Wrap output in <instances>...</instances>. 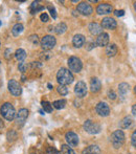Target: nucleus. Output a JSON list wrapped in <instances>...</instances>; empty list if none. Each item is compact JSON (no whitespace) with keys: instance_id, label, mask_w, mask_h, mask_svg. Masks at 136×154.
Returning a JSON list of instances; mask_svg holds the SVG:
<instances>
[{"instance_id":"obj_1","label":"nucleus","mask_w":136,"mask_h":154,"mask_svg":"<svg viewBox=\"0 0 136 154\" xmlns=\"http://www.w3.org/2000/svg\"><path fill=\"white\" fill-rule=\"evenodd\" d=\"M73 80H74V78H73L72 72H71L69 69L62 67V68H60L59 70H58L57 81L60 85H64V86L69 85V84L72 83Z\"/></svg>"},{"instance_id":"obj_2","label":"nucleus","mask_w":136,"mask_h":154,"mask_svg":"<svg viewBox=\"0 0 136 154\" xmlns=\"http://www.w3.org/2000/svg\"><path fill=\"white\" fill-rule=\"evenodd\" d=\"M0 113L1 116L5 119L6 121H13L15 118H16V111H15L14 106L11 103H4L3 105L0 108Z\"/></svg>"},{"instance_id":"obj_3","label":"nucleus","mask_w":136,"mask_h":154,"mask_svg":"<svg viewBox=\"0 0 136 154\" xmlns=\"http://www.w3.org/2000/svg\"><path fill=\"white\" fill-rule=\"evenodd\" d=\"M111 143L114 148L118 149L125 143V133L122 130H116L111 134Z\"/></svg>"},{"instance_id":"obj_4","label":"nucleus","mask_w":136,"mask_h":154,"mask_svg":"<svg viewBox=\"0 0 136 154\" xmlns=\"http://www.w3.org/2000/svg\"><path fill=\"white\" fill-rule=\"evenodd\" d=\"M68 67L69 70L73 71V72H80L83 68V63H82L81 59L77 57H70L68 59Z\"/></svg>"},{"instance_id":"obj_5","label":"nucleus","mask_w":136,"mask_h":154,"mask_svg":"<svg viewBox=\"0 0 136 154\" xmlns=\"http://www.w3.org/2000/svg\"><path fill=\"white\" fill-rule=\"evenodd\" d=\"M84 129L86 132H88L89 134H98L101 132L102 127H101L100 124L92 122L91 120H87L84 123Z\"/></svg>"},{"instance_id":"obj_6","label":"nucleus","mask_w":136,"mask_h":154,"mask_svg":"<svg viewBox=\"0 0 136 154\" xmlns=\"http://www.w3.org/2000/svg\"><path fill=\"white\" fill-rule=\"evenodd\" d=\"M40 43H41V46H42V48L44 49V51H50V49H53V47L56 46L57 41H56L55 37L50 36V35H47V36H44L41 39Z\"/></svg>"},{"instance_id":"obj_7","label":"nucleus","mask_w":136,"mask_h":154,"mask_svg":"<svg viewBox=\"0 0 136 154\" xmlns=\"http://www.w3.org/2000/svg\"><path fill=\"white\" fill-rule=\"evenodd\" d=\"M8 90L15 97H19L22 92V88H21L20 84L16 81V80H10L8 81Z\"/></svg>"},{"instance_id":"obj_8","label":"nucleus","mask_w":136,"mask_h":154,"mask_svg":"<svg viewBox=\"0 0 136 154\" xmlns=\"http://www.w3.org/2000/svg\"><path fill=\"white\" fill-rule=\"evenodd\" d=\"M77 10L80 14L84 15V16H89L93 12V8H92V6L88 2H81V3H79Z\"/></svg>"},{"instance_id":"obj_9","label":"nucleus","mask_w":136,"mask_h":154,"mask_svg":"<svg viewBox=\"0 0 136 154\" xmlns=\"http://www.w3.org/2000/svg\"><path fill=\"white\" fill-rule=\"evenodd\" d=\"M27 118H29V110L22 108L19 110V112L16 114V123L18 126H23L24 123L26 122Z\"/></svg>"},{"instance_id":"obj_10","label":"nucleus","mask_w":136,"mask_h":154,"mask_svg":"<svg viewBox=\"0 0 136 154\" xmlns=\"http://www.w3.org/2000/svg\"><path fill=\"white\" fill-rule=\"evenodd\" d=\"M65 140L67 142L68 146H70L71 148L72 147H77L79 145V136L72 131H69L65 134Z\"/></svg>"},{"instance_id":"obj_11","label":"nucleus","mask_w":136,"mask_h":154,"mask_svg":"<svg viewBox=\"0 0 136 154\" xmlns=\"http://www.w3.org/2000/svg\"><path fill=\"white\" fill-rule=\"evenodd\" d=\"M95 110L101 116H108L110 114V107L105 102H100V103L96 105Z\"/></svg>"},{"instance_id":"obj_12","label":"nucleus","mask_w":136,"mask_h":154,"mask_svg":"<svg viewBox=\"0 0 136 154\" xmlns=\"http://www.w3.org/2000/svg\"><path fill=\"white\" fill-rule=\"evenodd\" d=\"M102 27L105 29H115L117 26V23H116L115 19L111 18V17H106L102 20Z\"/></svg>"},{"instance_id":"obj_13","label":"nucleus","mask_w":136,"mask_h":154,"mask_svg":"<svg viewBox=\"0 0 136 154\" xmlns=\"http://www.w3.org/2000/svg\"><path fill=\"white\" fill-rule=\"evenodd\" d=\"M74 93L79 97H84L87 94V86L83 81H80L77 83V85L74 87Z\"/></svg>"},{"instance_id":"obj_14","label":"nucleus","mask_w":136,"mask_h":154,"mask_svg":"<svg viewBox=\"0 0 136 154\" xmlns=\"http://www.w3.org/2000/svg\"><path fill=\"white\" fill-rule=\"evenodd\" d=\"M112 11H113V8H112V5L109 3H101V4H98V8H96V12H98V15L111 14Z\"/></svg>"},{"instance_id":"obj_15","label":"nucleus","mask_w":136,"mask_h":154,"mask_svg":"<svg viewBox=\"0 0 136 154\" xmlns=\"http://www.w3.org/2000/svg\"><path fill=\"white\" fill-rule=\"evenodd\" d=\"M108 43H109V35L106 32H102L101 35H98V37L96 38V45L98 46H107Z\"/></svg>"},{"instance_id":"obj_16","label":"nucleus","mask_w":136,"mask_h":154,"mask_svg":"<svg viewBox=\"0 0 136 154\" xmlns=\"http://www.w3.org/2000/svg\"><path fill=\"white\" fill-rule=\"evenodd\" d=\"M102 88V82L98 78H92L90 81V90L92 92H98Z\"/></svg>"},{"instance_id":"obj_17","label":"nucleus","mask_w":136,"mask_h":154,"mask_svg":"<svg viewBox=\"0 0 136 154\" xmlns=\"http://www.w3.org/2000/svg\"><path fill=\"white\" fill-rule=\"evenodd\" d=\"M84 43H85V37H84L83 35L77 34V35H75V36L73 37L72 44H73V46H74V47H77V48H80V47L83 46Z\"/></svg>"},{"instance_id":"obj_18","label":"nucleus","mask_w":136,"mask_h":154,"mask_svg":"<svg viewBox=\"0 0 136 154\" xmlns=\"http://www.w3.org/2000/svg\"><path fill=\"white\" fill-rule=\"evenodd\" d=\"M88 29H89V32H91L92 35H101L103 32L102 25L98 24V23H95V22L90 23L89 26H88Z\"/></svg>"},{"instance_id":"obj_19","label":"nucleus","mask_w":136,"mask_h":154,"mask_svg":"<svg viewBox=\"0 0 136 154\" xmlns=\"http://www.w3.org/2000/svg\"><path fill=\"white\" fill-rule=\"evenodd\" d=\"M101 150L98 148V146L96 145H91V146L87 147L86 149L83 150V154H100Z\"/></svg>"},{"instance_id":"obj_20","label":"nucleus","mask_w":136,"mask_h":154,"mask_svg":"<svg viewBox=\"0 0 136 154\" xmlns=\"http://www.w3.org/2000/svg\"><path fill=\"white\" fill-rule=\"evenodd\" d=\"M117 54V46L116 44H109L106 47V55L108 57H114Z\"/></svg>"},{"instance_id":"obj_21","label":"nucleus","mask_w":136,"mask_h":154,"mask_svg":"<svg viewBox=\"0 0 136 154\" xmlns=\"http://www.w3.org/2000/svg\"><path fill=\"white\" fill-rule=\"evenodd\" d=\"M118 91H119V97H122L124 99L127 95V93L129 92V84L127 83H122L118 86Z\"/></svg>"},{"instance_id":"obj_22","label":"nucleus","mask_w":136,"mask_h":154,"mask_svg":"<svg viewBox=\"0 0 136 154\" xmlns=\"http://www.w3.org/2000/svg\"><path fill=\"white\" fill-rule=\"evenodd\" d=\"M132 124H133V120L131 119V116H125L122 120V122H120V127L122 129H128V128H130L132 126Z\"/></svg>"},{"instance_id":"obj_23","label":"nucleus","mask_w":136,"mask_h":154,"mask_svg":"<svg viewBox=\"0 0 136 154\" xmlns=\"http://www.w3.org/2000/svg\"><path fill=\"white\" fill-rule=\"evenodd\" d=\"M15 58H16L19 62H23L25 60V58H26V53H25V51L22 48L17 49L16 53H15Z\"/></svg>"},{"instance_id":"obj_24","label":"nucleus","mask_w":136,"mask_h":154,"mask_svg":"<svg viewBox=\"0 0 136 154\" xmlns=\"http://www.w3.org/2000/svg\"><path fill=\"white\" fill-rule=\"evenodd\" d=\"M23 29H24V27H23V25L21 24V23H17V24H15L14 26H13V29H12L13 36L18 37L19 35H20L21 32H23Z\"/></svg>"},{"instance_id":"obj_25","label":"nucleus","mask_w":136,"mask_h":154,"mask_svg":"<svg viewBox=\"0 0 136 154\" xmlns=\"http://www.w3.org/2000/svg\"><path fill=\"white\" fill-rule=\"evenodd\" d=\"M66 31H67V25L65 24L64 22H61L55 27V32H57L58 35H62L64 34Z\"/></svg>"},{"instance_id":"obj_26","label":"nucleus","mask_w":136,"mask_h":154,"mask_svg":"<svg viewBox=\"0 0 136 154\" xmlns=\"http://www.w3.org/2000/svg\"><path fill=\"white\" fill-rule=\"evenodd\" d=\"M65 105H66V101H65V100H58V101H55L53 103V106L56 108V109H58V110L63 109V108L65 107Z\"/></svg>"},{"instance_id":"obj_27","label":"nucleus","mask_w":136,"mask_h":154,"mask_svg":"<svg viewBox=\"0 0 136 154\" xmlns=\"http://www.w3.org/2000/svg\"><path fill=\"white\" fill-rule=\"evenodd\" d=\"M41 105H42V108L44 109L45 112H47V113H51V112H53V105H51L49 102L43 101L42 103H41Z\"/></svg>"},{"instance_id":"obj_28","label":"nucleus","mask_w":136,"mask_h":154,"mask_svg":"<svg viewBox=\"0 0 136 154\" xmlns=\"http://www.w3.org/2000/svg\"><path fill=\"white\" fill-rule=\"evenodd\" d=\"M61 153L62 154H75L70 146L68 145H62L61 146Z\"/></svg>"},{"instance_id":"obj_29","label":"nucleus","mask_w":136,"mask_h":154,"mask_svg":"<svg viewBox=\"0 0 136 154\" xmlns=\"http://www.w3.org/2000/svg\"><path fill=\"white\" fill-rule=\"evenodd\" d=\"M17 136H18V134H17V132L15 130H11V131H8L6 133V138H8V142H14L17 138Z\"/></svg>"},{"instance_id":"obj_30","label":"nucleus","mask_w":136,"mask_h":154,"mask_svg":"<svg viewBox=\"0 0 136 154\" xmlns=\"http://www.w3.org/2000/svg\"><path fill=\"white\" fill-rule=\"evenodd\" d=\"M44 10L43 6H41L39 4V2H33V4L31 5V11H32V14H35V13L39 12V11H42Z\"/></svg>"},{"instance_id":"obj_31","label":"nucleus","mask_w":136,"mask_h":154,"mask_svg":"<svg viewBox=\"0 0 136 154\" xmlns=\"http://www.w3.org/2000/svg\"><path fill=\"white\" fill-rule=\"evenodd\" d=\"M58 92L61 95H66L68 93V88L64 85H59V87H58Z\"/></svg>"},{"instance_id":"obj_32","label":"nucleus","mask_w":136,"mask_h":154,"mask_svg":"<svg viewBox=\"0 0 136 154\" xmlns=\"http://www.w3.org/2000/svg\"><path fill=\"white\" fill-rule=\"evenodd\" d=\"M47 8H48V11H49V13H50L51 17H53V19H57V12H56L55 6L48 5V6H47Z\"/></svg>"},{"instance_id":"obj_33","label":"nucleus","mask_w":136,"mask_h":154,"mask_svg":"<svg viewBox=\"0 0 136 154\" xmlns=\"http://www.w3.org/2000/svg\"><path fill=\"white\" fill-rule=\"evenodd\" d=\"M46 154H61V152L58 151L56 148H53V147H48L46 150Z\"/></svg>"},{"instance_id":"obj_34","label":"nucleus","mask_w":136,"mask_h":154,"mask_svg":"<svg viewBox=\"0 0 136 154\" xmlns=\"http://www.w3.org/2000/svg\"><path fill=\"white\" fill-rule=\"evenodd\" d=\"M26 69H27V64H25L24 62L19 63V70H20L21 72H25Z\"/></svg>"},{"instance_id":"obj_35","label":"nucleus","mask_w":136,"mask_h":154,"mask_svg":"<svg viewBox=\"0 0 136 154\" xmlns=\"http://www.w3.org/2000/svg\"><path fill=\"white\" fill-rule=\"evenodd\" d=\"M11 57H12V51H11L10 48L5 49V51H4V58H5L6 60H10Z\"/></svg>"},{"instance_id":"obj_36","label":"nucleus","mask_w":136,"mask_h":154,"mask_svg":"<svg viewBox=\"0 0 136 154\" xmlns=\"http://www.w3.org/2000/svg\"><path fill=\"white\" fill-rule=\"evenodd\" d=\"M40 19H41V21H43V22H47V21L49 20L48 15H47L46 13H42L40 16Z\"/></svg>"},{"instance_id":"obj_37","label":"nucleus","mask_w":136,"mask_h":154,"mask_svg":"<svg viewBox=\"0 0 136 154\" xmlns=\"http://www.w3.org/2000/svg\"><path fill=\"white\" fill-rule=\"evenodd\" d=\"M131 143H132V146L136 148V130L132 133V136H131Z\"/></svg>"},{"instance_id":"obj_38","label":"nucleus","mask_w":136,"mask_h":154,"mask_svg":"<svg viewBox=\"0 0 136 154\" xmlns=\"http://www.w3.org/2000/svg\"><path fill=\"white\" fill-rule=\"evenodd\" d=\"M114 15H115L116 17H122L125 15V11L124 10H116L115 12H114Z\"/></svg>"},{"instance_id":"obj_39","label":"nucleus","mask_w":136,"mask_h":154,"mask_svg":"<svg viewBox=\"0 0 136 154\" xmlns=\"http://www.w3.org/2000/svg\"><path fill=\"white\" fill-rule=\"evenodd\" d=\"M93 47H95V43L94 42H89L86 44V49H87V51H91Z\"/></svg>"},{"instance_id":"obj_40","label":"nucleus","mask_w":136,"mask_h":154,"mask_svg":"<svg viewBox=\"0 0 136 154\" xmlns=\"http://www.w3.org/2000/svg\"><path fill=\"white\" fill-rule=\"evenodd\" d=\"M29 40L34 43V44H38V36L37 35H33V36L29 37Z\"/></svg>"},{"instance_id":"obj_41","label":"nucleus","mask_w":136,"mask_h":154,"mask_svg":"<svg viewBox=\"0 0 136 154\" xmlns=\"http://www.w3.org/2000/svg\"><path fill=\"white\" fill-rule=\"evenodd\" d=\"M108 97H109L110 100H115L116 99V94L114 91H112V90H110L109 92H108Z\"/></svg>"},{"instance_id":"obj_42","label":"nucleus","mask_w":136,"mask_h":154,"mask_svg":"<svg viewBox=\"0 0 136 154\" xmlns=\"http://www.w3.org/2000/svg\"><path fill=\"white\" fill-rule=\"evenodd\" d=\"M132 114L134 116H136V104H134V105H133V107H132Z\"/></svg>"},{"instance_id":"obj_43","label":"nucleus","mask_w":136,"mask_h":154,"mask_svg":"<svg viewBox=\"0 0 136 154\" xmlns=\"http://www.w3.org/2000/svg\"><path fill=\"white\" fill-rule=\"evenodd\" d=\"M47 87H48V89H53V85H51V84L50 83H48V84H47Z\"/></svg>"},{"instance_id":"obj_44","label":"nucleus","mask_w":136,"mask_h":154,"mask_svg":"<svg viewBox=\"0 0 136 154\" xmlns=\"http://www.w3.org/2000/svg\"><path fill=\"white\" fill-rule=\"evenodd\" d=\"M3 127V123H1V121H0V128Z\"/></svg>"},{"instance_id":"obj_45","label":"nucleus","mask_w":136,"mask_h":154,"mask_svg":"<svg viewBox=\"0 0 136 154\" xmlns=\"http://www.w3.org/2000/svg\"><path fill=\"white\" fill-rule=\"evenodd\" d=\"M134 8H135V11H136V2H134Z\"/></svg>"},{"instance_id":"obj_46","label":"nucleus","mask_w":136,"mask_h":154,"mask_svg":"<svg viewBox=\"0 0 136 154\" xmlns=\"http://www.w3.org/2000/svg\"><path fill=\"white\" fill-rule=\"evenodd\" d=\"M134 92H135V94H136V86L134 87Z\"/></svg>"},{"instance_id":"obj_47","label":"nucleus","mask_w":136,"mask_h":154,"mask_svg":"<svg viewBox=\"0 0 136 154\" xmlns=\"http://www.w3.org/2000/svg\"><path fill=\"white\" fill-rule=\"evenodd\" d=\"M33 154H36V153H33Z\"/></svg>"}]
</instances>
